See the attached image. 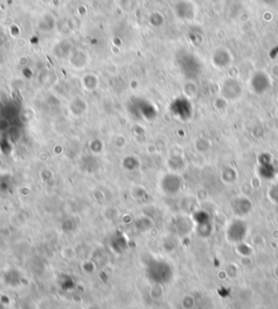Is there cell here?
Returning a JSON list of instances; mask_svg holds the SVG:
<instances>
[{"mask_svg":"<svg viewBox=\"0 0 278 309\" xmlns=\"http://www.w3.org/2000/svg\"><path fill=\"white\" fill-rule=\"evenodd\" d=\"M222 179L225 183H234L237 180V172L234 168H225L222 172Z\"/></svg>","mask_w":278,"mask_h":309,"instance_id":"5","label":"cell"},{"mask_svg":"<svg viewBox=\"0 0 278 309\" xmlns=\"http://www.w3.org/2000/svg\"><path fill=\"white\" fill-rule=\"evenodd\" d=\"M230 206L234 215H236L237 217H244V216L250 214L252 207H253L251 201L246 197H238L234 199L231 201Z\"/></svg>","mask_w":278,"mask_h":309,"instance_id":"2","label":"cell"},{"mask_svg":"<svg viewBox=\"0 0 278 309\" xmlns=\"http://www.w3.org/2000/svg\"><path fill=\"white\" fill-rule=\"evenodd\" d=\"M259 173L260 176H262L264 179H273L275 177L276 168L269 154H262L260 156Z\"/></svg>","mask_w":278,"mask_h":309,"instance_id":"3","label":"cell"},{"mask_svg":"<svg viewBox=\"0 0 278 309\" xmlns=\"http://www.w3.org/2000/svg\"><path fill=\"white\" fill-rule=\"evenodd\" d=\"M267 195H269V199L273 203L278 204V183L272 185L269 192H267Z\"/></svg>","mask_w":278,"mask_h":309,"instance_id":"6","label":"cell"},{"mask_svg":"<svg viewBox=\"0 0 278 309\" xmlns=\"http://www.w3.org/2000/svg\"><path fill=\"white\" fill-rule=\"evenodd\" d=\"M247 233H248V225L243 219L237 218L228 225L225 235L230 243L239 244L245 241Z\"/></svg>","mask_w":278,"mask_h":309,"instance_id":"1","label":"cell"},{"mask_svg":"<svg viewBox=\"0 0 278 309\" xmlns=\"http://www.w3.org/2000/svg\"><path fill=\"white\" fill-rule=\"evenodd\" d=\"M251 84L256 94H263V92H265L267 89H269L270 80L265 74L259 73L253 77Z\"/></svg>","mask_w":278,"mask_h":309,"instance_id":"4","label":"cell"}]
</instances>
